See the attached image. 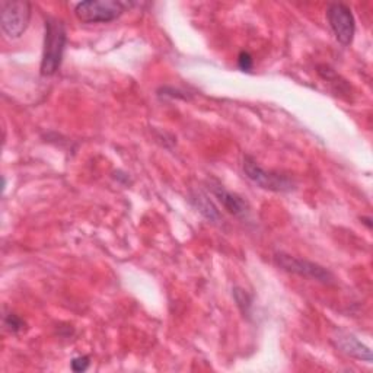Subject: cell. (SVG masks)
<instances>
[{
	"instance_id": "obj_1",
	"label": "cell",
	"mask_w": 373,
	"mask_h": 373,
	"mask_svg": "<svg viewBox=\"0 0 373 373\" xmlns=\"http://www.w3.org/2000/svg\"><path fill=\"white\" fill-rule=\"evenodd\" d=\"M66 28L63 21L57 18H48L45 21L44 53L41 62V74L53 76L60 69L64 47H66Z\"/></svg>"
},
{
	"instance_id": "obj_2",
	"label": "cell",
	"mask_w": 373,
	"mask_h": 373,
	"mask_svg": "<svg viewBox=\"0 0 373 373\" xmlns=\"http://www.w3.org/2000/svg\"><path fill=\"white\" fill-rule=\"evenodd\" d=\"M132 5L120 0H88L78 4L74 13L84 23H107L120 18Z\"/></svg>"
},
{
	"instance_id": "obj_3",
	"label": "cell",
	"mask_w": 373,
	"mask_h": 373,
	"mask_svg": "<svg viewBox=\"0 0 373 373\" xmlns=\"http://www.w3.org/2000/svg\"><path fill=\"white\" fill-rule=\"evenodd\" d=\"M31 19V5L23 0H4L2 30L11 40H16L27 31Z\"/></svg>"
},
{
	"instance_id": "obj_4",
	"label": "cell",
	"mask_w": 373,
	"mask_h": 373,
	"mask_svg": "<svg viewBox=\"0 0 373 373\" xmlns=\"http://www.w3.org/2000/svg\"><path fill=\"white\" fill-rule=\"evenodd\" d=\"M243 172L254 184H257L264 190L277 191V193H286L293 190V181L289 177L282 176V173L277 172L263 169L250 156H245L243 159Z\"/></svg>"
},
{
	"instance_id": "obj_5",
	"label": "cell",
	"mask_w": 373,
	"mask_h": 373,
	"mask_svg": "<svg viewBox=\"0 0 373 373\" xmlns=\"http://www.w3.org/2000/svg\"><path fill=\"white\" fill-rule=\"evenodd\" d=\"M276 264L283 268L285 271L293 272V275H297L301 277H306V279H312L321 283H330L333 280V275L326 270L324 267H321L315 263H311L308 260H302V258H296L287 254H277L275 257Z\"/></svg>"
},
{
	"instance_id": "obj_6",
	"label": "cell",
	"mask_w": 373,
	"mask_h": 373,
	"mask_svg": "<svg viewBox=\"0 0 373 373\" xmlns=\"http://www.w3.org/2000/svg\"><path fill=\"white\" fill-rule=\"evenodd\" d=\"M327 16L330 27L334 31L338 42H341L343 45H350L356 30L355 16L350 8H347L343 4H333L327 11Z\"/></svg>"
},
{
	"instance_id": "obj_7",
	"label": "cell",
	"mask_w": 373,
	"mask_h": 373,
	"mask_svg": "<svg viewBox=\"0 0 373 373\" xmlns=\"http://www.w3.org/2000/svg\"><path fill=\"white\" fill-rule=\"evenodd\" d=\"M337 347L344 352L345 355H349L352 357H356L359 360H366V362H372V352L369 347H366L363 343H360L355 335L352 334H344V333H338L337 338Z\"/></svg>"
},
{
	"instance_id": "obj_8",
	"label": "cell",
	"mask_w": 373,
	"mask_h": 373,
	"mask_svg": "<svg viewBox=\"0 0 373 373\" xmlns=\"http://www.w3.org/2000/svg\"><path fill=\"white\" fill-rule=\"evenodd\" d=\"M212 190H213V194L217 197V200L229 213L235 216H245L248 213V205L242 197L225 190L220 184L213 185Z\"/></svg>"
},
{
	"instance_id": "obj_9",
	"label": "cell",
	"mask_w": 373,
	"mask_h": 373,
	"mask_svg": "<svg viewBox=\"0 0 373 373\" xmlns=\"http://www.w3.org/2000/svg\"><path fill=\"white\" fill-rule=\"evenodd\" d=\"M195 203H197V207L198 210H200L209 220H219L220 216H219V212L216 210V207L212 205V202H209L206 197L203 195H197L195 198Z\"/></svg>"
},
{
	"instance_id": "obj_10",
	"label": "cell",
	"mask_w": 373,
	"mask_h": 373,
	"mask_svg": "<svg viewBox=\"0 0 373 373\" xmlns=\"http://www.w3.org/2000/svg\"><path fill=\"white\" fill-rule=\"evenodd\" d=\"M234 297H235V301H236L239 309L242 311V314L243 315L250 314V309H251V296L248 294L243 289L236 287L234 290Z\"/></svg>"
},
{
	"instance_id": "obj_11",
	"label": "cell",
	"mask_w": 373,
	"mask_h": 373,
	"mask_svg": "<svg viewBox=\"0 0 373 373\" xmlns=\"http://www.w3.org/2000/svg\"><path fill=\"white\" fill-rule=\"evenodd\" d=\"M5 324H6V327L12 331V333H18V331H21L22 328H23V321L21 319V318H18L16 315H13V314H9L6 318H5Z\"/></svg>"
},
{
	"instance_id": "obj_12",
	"label": "cell",
	"mask_w": 373,
	"mask_h": 373,
	"mask_svg": "<svg viewBox=\"0 0 373 373\" xmlns=\"http://www.w3.org/2000/svg\"><path fill=\"white\" fill-rule=\"evenodd\" d=\"M89 357L88 356H81L71 360V370L73 372H85L89 367Z\"/></svg>"
},
{
	"instance_id": "obj_13",
	"label": "cell",
	"mask_w": 373,
	"mask_h": 373,
	"mask_svg": "<svg viewBox=\"0 0 373 373\" xmlns=\"http://www.w3.org/2000/svg\"><path fill=\"white\" fill-rule=\"evenodd\" d=\"M238 64H239V67H241L243 71H250V70L253 69V64H254L251 54H250V53H246V52H242V53L239 54Z\"/></svg>"
}]
</instances>
